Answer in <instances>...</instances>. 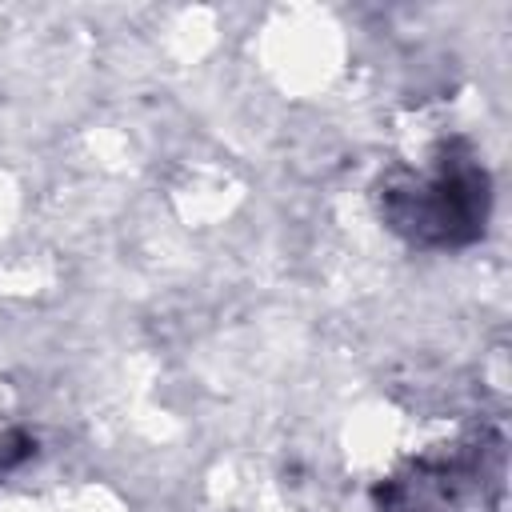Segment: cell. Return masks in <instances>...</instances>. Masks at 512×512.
I'll return each mask as SVG.
<instances>
[{"label":"cell","mask_w":512,"mask_h":512,"mask_svg":"<svg viewBox=\"0 0 512 512\" xmlns=\"http://www.w3.org/2000/svg\"><path fill=\"white\" fill-rule=\"evenodd\" d=\"M380 220L416 248H464L492 216V176L472 144L436 140L424 156L380 176Z\"/></svg>","instance_id":"6da1fadb"},{"label":"cell","mask_w":512,"mask_h":512,"mask_svg":"<svg viewBox=\"0 0 512 512\" xmlns=\"http://www.w3.org/2000/svg\"><path fill=\"white\" fill-rule=\"evenodd\" d=\"M504 492V440L492 428H464L420 448L380 488L384 512H496Z\"/></svg>","instance_id":"7a4b0ae2"}]
</instances>
